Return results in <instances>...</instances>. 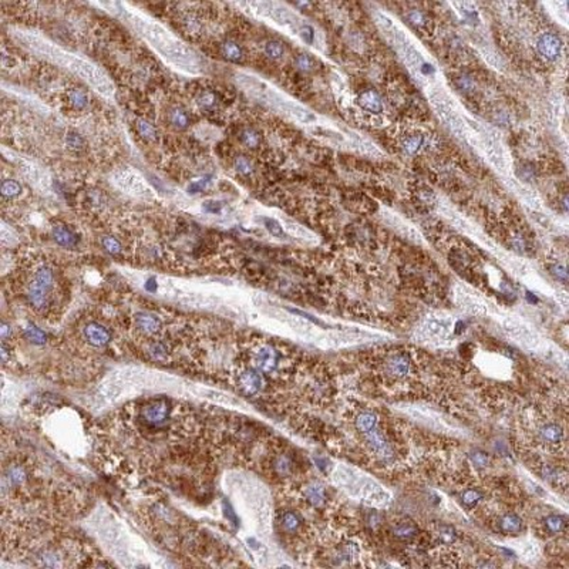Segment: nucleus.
<instances>
[{"label": "nucleus", "mask_w": 569, "mask_h": 569, "mask_svg": "<svg viewBox=\"0 0 569 569\" xmlns=\"http://www.w3.org/2000/svg\"><path fill=\"white\" fill-rule=\"evenodd\" d=\"M173 416V401L168 398H151L142 403L137 411V420L144 427L158 430L164 428Z\"/></svg>", "instance_id": "1"}, {"label": "nucleus", "mask_w": 569, "mask_h": 569, "mask_svg": "<svg viewBox=\"0 0 569 569\" xmlns=\"http://www.w3.org/2000/svg\"><path fill=\"white\" fill-rule=\"evenodd\" d=\"M54 275L49 266L38 268L35 278L27 287V300L30 306L36 310H43L49 306L50 295L53 290Z\"/></svg>", "instance_id": "2"}, {"label": "nucleus", "mask_w": 569, "mask_h": 569, "mask_svg": "<svg viewBox=\"0 0 569 569\" xmlns=\"http://www.w3.org/2000/svg\"><path fill=\"white\" fill-rule=\"evenodd\" d=\"M253 366L256 370L262 373H273L279 367L281 363V353L271 345H260L252 353Z\"/></svg>", "instance_id": "3"}, {"label": "nucleus", "mask_w": 569, "mask_h": 569, "mask_svg": "<svg viewBox=\"0 0 569 569\" xmlns=\"http://www.w3.org/2000/svg\"><path fill=\"white\" fill-rule=\"evenodd\" d=\"M411 370V360L406 353H393L386 360L387 376L393 379H404Z\"/></svg>", "instance_id": "4"}, {"label": "nucleus", "mask_w": 569, "mask_h": 569, "mask_svg": "<svg viewBox=\"0 0 569 569\" xmlns=\"http://www.w3.org/2000/svg\"><path fill=\"white\" fill-rule=\"evenodd\" d=\"M238 386L247 394H256L263 386V380L256 369H244L238 376Z\"/></svg>", "instance_id": "5"}, {"label": "nucleus", "mask_w": 569, "mask_h": 569, "mask_svg": "<svg viewBox=\"0 0 569 569\" xmlns=\"http://www.w3.org/2000/svg\"><path fill=\"white\" fill-rule=\"evenodd\" d=\"M86 340L91 345V346L96 347H103L106 346L110 340H111V333L107 327H104L103 324L96 322H91L87 324L83 330Z\"/></svg>", "instance_id": "6"}, {"label": "nucleus", "mask_w": 569, "mask_h": 569, "mask_svg": "<svg viewBox=\"0 0 569 569\" xmlns=\"http://www.w3.org/2000/svg\"><path fill=\"white\" fill-rule=\"evenodd\" d=\"M561 40L552 33H545L538 38L536 49L548 60H557L561 53Z\"/></svg>", "instance_id": "7"}, {"label": "nucleus", "mask_w": 569, "mask_h": 569, "mask_svg": "<svg viewBox=\"0 0 569 569\" xmlns=\"http://www.w3.org/2000/svg\"><path fill=\"white\" fill-rule=\"evenodd\" d=\"M136 327L141 333L152 336L161 330V320L157 315L149 312H140L136 316Z\"/></svg>", "instance_id": "8"}, {"label": "nucleus", "mask_w": 569, "mask_h": 569, "mask_svg": "<svg viewBox=\"0 0 569 569\" xmlns=\"http://www.w3.org/2000/svg\"><path fill=\"white\" fill-rule=\"evenodd\" d=\"M364 435H366V438H367V444H369V447H370L371 450H373L379 457L387 460V458H390L393 456V453H391L390 447L387 444L384 435L380 433L379 430L374 428V430H371L370 433L364 434Z\"/></svg>", "instance_id": "9"}, {"label": "nucleus", "mask_w": 569, "mask_h": 569, "mask_svg": "<svg viewBox=\"0 0 569 569\" xmlns=\"http://www.w3.org/2000/svg\"><path fill=\"white\" fill-rule=\"evenodd\" d=\"M359 104L366 111L373 112V114H380L383 111L382 97L374 90H367V91L361 93L359 97Z\"/></svg>", "instance_id": "10"}, {"label": "nucleus", "mask_w": 569, "mask_h": 569, "mask_svg": "<svg viewBox=\"0 0 569 569\" xmlns=\"http://www.w3.org/2000/svg\"><path fill=\"white\" fill-rule=\"evenodd\" d=\"M51 235H53V239L60 247L73 248L78 242V238H77L74 232L67 229V228H64V226H54L53 231H51Z\"/></svg>", "instance_id": "11"}, {"label": "nucleus", "mask_w": 569, "mask_h": 569, "mask_svg": "<svg viewBox=\"0 0 569 569\" xmlns=\"http://www.w3.org/2000/svg\"><path fill=\"white\" fill-rule=\"evenodd\" d=\"M305 497L309 501V504L315 507H320L326 502V490L320 484H309L305 490Z\"/></svg>", "instance_id": "12"}, {"label": "nucleus", "mask_w": 569, "mask_h": 569, "mask_svg": "<svg viewBox=\"0 0 569 569\" xmlns=\"http://www.w3.org/2000/svg\"><path fill=\"white\" fill-rule=\"evenodd\" d=\"M27 477H29V474H27V470H26L25 467L20 465V464H16V465H12V467H9L6 470L4 481L9 483L10 487L12 485L13 487H19V485H23L26 483Z\"/></svg>", "instance_id": "13"}, {"label": "nucleus", "mask_w": 569, "mask_h": 569, "mask_svg": "<svg viewBox=\"0 0 569 569\" xmlns=\"http://www.w3.org/2000/svg\"><path fill=\"white\" fill-rule=\"evenodd\" d=\"M393 533L396 538L401 539V541H408V539H413L419 533V527L411 521H401L394 525Z\"/></svg>", "instance_id": "14"}, {"label": "nucleus", "mask_w": 569, "mask_h": 569, "mask_svg": "<svg viewBox=\"0 0 569 569\" xmlns=\"http://www.w3.org/2000/svg\"><path fill=\"white\" fill-rule=\"evenodd\" d=\"M499 528L501 531L509 535L520 533L522 531V520L515 514H505L499 520Z\"/></svg>", "instance_id": "15"}, {"label": "nucleus", "mask_w": 569, "mask_h": 569, "mask_svg": "<svg viewBox=\"0 0 569 569\" xmlns=\"http://www.w3.org/2000/svg\"><path fill=\"white\" fill-rule=\"evenodd\" d=\"M302 524H303V521L300 518V515L293 511H287L281 517V525H282L284 531H286L287 533H296L302 528Z\"/></svg>", "instance_id": "16"}, {"label": "nucleus", "mask_w": 569, "mask_h": 569, "mask_svg": "<svg viewBox=\"0 0 569 569\" xmlns=\"http://www.w3.org/2000/svg\"><path fill=\"white\" fill-rule=\"evenodd\" d=\"M377 426V416L374 413H361L356 419V428L361 434L370 433Z\"/></svg>", "instance_id": "17"}, {"label": "nucleus", "mask_w": 569, "mask_h": 569, "mask_svg": "<svg viewBox=\"0 0 569 569\" xmlns=\"http://www.w3.org/2000/svg\"><path fill=\"white\" fill-rule=\"evenodd\" d=\"M539 435H541V438L544 440L545 443L555 444V443H559L561 438H562V430L557 424H546V426H544L541 428Z\"/></svg>", "instance_id": "18"}, {"label": "nucleus", "mask_w": 569, "mask_h": 569, "mask_svg": "<svg viewBox=\"0 0 569 569\" xmlns=\"http://www.w3.org/2000/svg\"><path fill=\"white\" fill-rule=\"evenodd\" d=\"M148 356L152 360H157V361H164V360L170 356V350H168V346H167L164 342L155 340V342L149 343Z\"/></svg>", "instance_id": "19"}, {"label": "nucleus", "mask_w": 569, "mask_h": 569, "mask_svg": "<svg viewBox=\"0 0 569 569\" xmlns=\"http://www.w3.org/2000/svg\"><path fill=\"white\" fill-rule=\"evenodd\" d=\"M273 470H275L276 474H279L282 477H286L293 470V462H292V460H290L289 456L281 454V456H278V457L275 458V461H273Z\"/></svg>", "instance_id": "20"}, {"label": "nucleus", "mask_w": 569, "mask_h": 569, "mask_svg": "<svg viewBox=\"0 0 569 569\" xmlns=\"http://www.w3.org/2000/svg\"><path fill=\"white\" fill-rule=\"evenodd\" d=\"M222 53L229 62L238 63L242 60V49L236 44L235 41H231V40L225 41L222 44Z\"/></svg>", "instance_id": "21"}, {"label": "nucleus", "mask_w": 569, "mask_h": 569, "mask_svg": "<svg viewBox=\"0 0 569 569\" xmlns=\"http://www.w3.org/2000/svg\"><path fill=\"white\" fill-rule=\"evenodd\" d=\"M25 333L26 337H27L30 342L36 343V345H43V343H46V340H47L46 333H44L40 327H37L36 324H33V323H29V324L26 326Z\"/></svg>", "instance_id": "22"}, {"label": "nucleus", "mask_w": 569, "mask_h": 569, "mask_svg": "<svg viewBox=\"0 0 569 569\" xmlns=\"http://www.w3.org/2000/svg\"><path fill=\"white\" fill-rule=\"evenodd\" d=\"M69 99L71 101V104L74 106L75 108H78V110H83L84 107H87V104H88V97H87V94L83 91V90H80V88H73V90H70V91H69Z\"/></svg>", "instance_id": "23"}, {"label": "nucleus", "mask_w": 569, "mask_h": 569, "mask_svg": "<svg viewBox=\"0 0 569 569\" xmlns=\"http://www.w3.org/2000/svg\"><path fill=\"white\" fill-rule=\"evenodd\" d=\"M565 525H567V521H565L564 517H561V515H549V517L545 520V527H546V530L549 532H552V533H559V532H562L564 531V528H565Z\"/></svg>", "instance_id": "24"}, {"label": "nucleus", "mask_w": 569, "mask_h": 569, "mask_svg": "<svg viewBox=\"0 0 569 569\" xmlns=\"http://www.w3.org/2000/svg\"><path fill=\"white\" fill-rule=\"evenodd\" d=\"M22 192V185L14 181V179H6L3 181L1 184V195L6 197V198H14L17 195H20Z\"/></svg>", "instance_id": "25"}, {"label": "nucleus", "mask_w": 569, "mask_h": 569, "mask_svg": "<svg viewBox=\"0 0 569 569\" xmlns=\"http://www.w3.org/2000/svg\"><path fill=\"white\" fill-rule=\"evenodd\" d=\"M137 130H138L140 136L142 137V138H145V140H149V141L155 140V137H157L155 127L151 123H148L147 120H138L137 121Z\"/></svg>", "instance_id": "26"}, {"label": "nucleus", "mask_w": 569, "mask_h": 569, "mask_svg": "<svg viewBox=\"0 0 569 569\" xmlns=\"http://www.w3.org/2000/svg\"><path fill=\"white\" fill-rule=\"evenodd\" d=\"M171 123L174 127L179 128V130H184L189 125V118H188V114L181 108H175L171 112Z\"/></svg>", "instance_id": "27"}, {"label": "nucleus", "mask_w": 569, "mask_h": 569, "mask_svg": "<svg viewBox=\"0 0 569 569\" xmlns=\"http://www.w3.org/2000/svg\"><path fill=\"white\" fill-rule=\"evenodd\" d=\"M483 493L478 491V490H465L462 494H461V501L467 505V507H474L475 504H478L481 499H483Z\"/></svg>", "instance_id": "28"}, {"label": "nucleus", "mask_w": 569, "mask_h": 569, "mask_svg": "<svg viewBox=\"0 0 569 569\" xmlns=\"http://www.w3.org/2000/svg\"><path fill=\"white\" fill-rule=\"evenodd\" d=\"M423 144H424V137L423 136L408 137L403 144V148L407 154H416L423 147Z\"/></svg>", "instance_id": "29"}, {"label": "nucleus", "mask_w": 569, "mask_h": 569, "mask_svg": "<svg viewBox=\"0 0 569 569\" xmlns=\"http://www.w3.org/2000/svg\"><path fill=\"white\" fill-rule=\"evenodd\" d=\"M241 138H242L244 144H245V145H248V147H250V148H255V147H258V145H259V141H260L259 134H258L255 130H252V128H247V130H244V131H242V136H241Z\"/></svg>", "instance_id": "30"}, {"label": "nucleus", "mask_w": 569, "mask_h": 569, "mask_svg": "<svg viewBox=\"0 0 569 569\" xmlns=\"http://www.w3.org/2000/svg\"><path fill=\"white\" fill-rule=\"evenodd\" d=\"M101 245L111 255H118L121 252V244L114 236H104L101 239Z\"/></svg>", "instance_id": "31"}, {"label": "nucleus", "mask_w": 569, "mask_h": 569, "mask_svg": "<svg viewBox=\"0 0 569 569\" xmlns=\"http://www.w3.org/2000/svg\"><path fill=\"white\" fill-rule=\"evenodd\" d=\"M471 462L477 467V468H487L490 465V457L488 454H485L484 451L480 450H475L470 454Z\"/></svg>", "instance_id": "32"}, {"label": "nucleus", "mask_w": 569, "mask_h": 569, "mask_svg": "<svg viewBox=\"0 0 569 569\" xmlns=\"http://www.w3.org/2000/svg\"><path fill=\"white\" fill-rule=\"evenodd\" d=\"M265 51H266V54H268L269 57H272V59H279V57L284 54V46H282V43H279V41H276V40H271V41L266 43Z\"/></svg>", "instance_id": "33"}, {"label": "nucleus", "mask_w": 569, "mask_h": 569, "mask_svg": "<svg viewBox=\"0 0 569 569\" xmlns=\"http://www.w3.org/2000/svg\"><path fill=\"white\" fill-rule=\"evenodd\" d=\"M66 144H67V147L70 149L78 151V149L83 148L84 141H83V137L80 136V134H77V133H69V134H67V138H66Z\"/></svg>", "instance_id": "34"}, {"label": "nucleus", "mask_w": 569, "mask_h": 569, "mask_svg": "<svg viewBox=\"0 0 569 569\" xmlns=\"http://www.w3.org/2000/svg\"><path fill=\"white\" fill-rule=\"evenodd\" d=\"M438 535H440V539H441L444 544H453V542L456 541L457 532H456V530H454L453 527H450V525H444V527H441V528H440Z\"/></svg>", "instance_id": "35"}, {"label": "nucleus", "mask_w": 569, "mask_h": 569, "mask_svg": "<svg viewBox=\"0 0 569 569\" xmlns=\"http://www.w3.org/2000/svg\"><path fill=\"white\" fill-rule=\"evenodd\" d=\"M457 87L462 93H471L475 88V83L470 75H460L457 78Z\"/></svg>", "instance_id": "36"}, {"label": "nucleus", "mask_w": 569, "mask_h": 569, "mask_svg": "<svg viewBox=\"0 0 569 569\" xmlns=\"http://www.w3.org/2000/svg\"><path fill=\"white\" fill-rule=\"evenodd\" d=\"M408 20H410L411 25L416 26V27H424L426 23H427L426 14L420 12V10H411V12L408 13Z\"/></svg>", "instance_id": "37"}, {"label": "nucleus", "mask_w": 569, "mask_h": 569, "mask_svg": "<svg viewBox=\"0 0 569 569\" xmlns=\"http://www.w3.org/2000/svg\"><path fill=\"white\" fill-rule=\"evenodd\" d=\"M263 223H265V228H266L273 236L284 235V229H282V226L279 225L278 221L271 219V218H265V219H263Z\"/></svg>", "instance_id": "38"}, {"label": "nucleus", "mask_w": 569, "mask_h": 569, "mask_svg": "<svg viewBox=\"0 0 569 569\" xmlns=\"http://www.w3.org/2000/svg\"><path fill=\"white\" fill-rule=\"evenodd\" d=\"M210 179L211 177H207V178H202V179H198V181L191 182L189 185L186 186V192H189V194H198L201 191H204L205 186L208 185V181H210Z\"/></svg>", "instance_id": "39"}, {"label": "nucleus", "mask_w": 569, "mask_h": 569, "mask_svg": "<svg viewBox=\"0 0 569 569\" xmlns=\"http://www.w3.org/2000/svg\"><path fill=\"white\" fill-rule=\"evenodd\" d=\"M235 168L238 173L244 174V175H249V174L252 173V164L248 161L247 158H244V157H238L235 160Z\"/></svg>", "instance_id": "40"}, {"label": "nucleus", "mask_w": 569, "mask_h": 569, "mask_svg": "<svg viewBox=\"0 0 569 569\" xmlns=\"http://www.w3.org/2000/svg\"><path fill=\"white\" fill-rule=\"evenodd\" d=\"M222 207H223L222 202H219V201H215V199H211V201L204 202V205H202V210L205 211V212H208V213H218V212H221Z\"/></svg>", "instance_id": "41"}, {"label": "nucleus", "mask_w": 569, "mask_h": 569, "mask_svg": "<svg viewBox=\"0 0 569 569\" xmlns=\"http://www.w3.org/2000/svg\"><path fill=\"white\" fill-rule=\"evenodd\" d=\"M295 63H296L297 69L302 70V71H308V70L312 69V66H313L312 59H310L309 56H306V54H300V56H297L296 62Z\"/></svg>", "instance_id": "42"}, {"label": "nucleus", "mask_w": 569, "mask_h": 569, "mask_svg": "<svg viewBox=\"0 0 569 569\" xmlns=\"http://www.w3.org/2000/svg\"><path fill=\"white\" fill-rule=\"evenodd\" d=\"M215 104H216V97L212 93H205L199 99V106L204 107V108H212Z\"/></svg>", "instance_id": "43"}, {"label": "nucleus", "mask_w": 569, "mask_h": 569, "mask_svg": "<svg viewBox=\"0 0 569 569\" xmlns=\"http://www.w3.org/2000/svg\"><path fill=\"white\" fill-rule=\"evenodd\" d=\"M511 245H512V248L515 249V250H518V252H524L525 249H527V242H525V238L521 235H515L514 238H512V241H511Z\"/></svg>", "instance_id": "44"}, {"label": "nucleus", "mask_w": 569, "mask_h": 569, "mask_svg": "<svg viewBox=\"0 0 569 569\" xmlns=\"http://www.w3.org/2000/svg\"><path fill=\"white\" fill-rule=\"evenodd\" d=\"M552 273H554V276L555 278H558L559 281H564V282H567V278H568V273H567V268L564 266V265H555L552 269Z\"/></svg>", "instance_id": "45"}, {"label": "nucleus", "mask_w": 569, "mask_h": 569, "mask_svg": "<svg viewBox=\"0 0 569 569\" xmlns=\"http://www.w3.org/2000/svg\"><path fill=\"white\" fill-rule=\"evenodd\" d=\"M300 36H302V38H303L306 43L312 44V43H313V37H315V35H313V29H312L310 26H302V27H300Z\"/></svg>", "instance_id": "46"}, {"label": "nucleus", "mask_w": 569, "mask_h": 569, "mask_svg": "<svg viewBox=\"0 0 569 569\" xmlns=\"http://www.w3.org/2000/svg\"><path fill=\"white\" fill-rule=\"evenodd\" d=\"M379 524H380V515L377 512H371L370 517H369V525L376 528V527H379Z\"/></svg>", "instance_id": "47"}, {"label": "nucleus", "mask_w": 569, "mask_h": 569, "mask_svg": "<svg viewBox=\"0 0 569 569\" xmlns=\"http://www.w3.org/2000/svg\"><path fill=\"white\" fill-rule=\"evenodd\" d=\"M12 333V330H10V326L7 324V323H3L1 324V330H0V334H1V339H3V342H6V339L9 337V334Z\"/></svg>", "instance_id": "48"}, {"label": "nucleus", "mask_w": 569, "mask_h": 569, "mask_svg": "<svg viewBox=\"0 0 569 569\" xmlns=\"http://www.w3.org/2000/svg\"><path fill=\"white\" fill-rule=\"evenodd\" d=\"M145 289L148 292H155L157 290V281H155V278H149L148 281L145 282Z\"/></svg>", "instance_id": "49"}, {"label": "nucleus", "mask_w": 569, "mask_h": 569, "mask_svg": "<svg viewBox=\"0 0 569 569\" xmlns=\"http://www.w3.org/2000/svg\"><path fill=\"white\" fill-rule=\"evenodd\" d=\"M421 71H423V73H426V74H428V73H433V67H431L430 64L424 63V64H423V69H421Z\"/></svg>", "instance_id": "50"}, {"label": "nucleus", "mask_w": 569, "mask_h": 569, "mask_svg": "<svg viewBox=\"0 0 569 569\" xmlns=\"http://www.w3.org/2000/svg\"><path fill=\"white\" fill-rule=\"evenodd\" d=\"M527 299H528L531 303H535V302H536V297H533V295L530 293V292H527Z\"/></svg>", "instance_id": "51"}]
</instances>
